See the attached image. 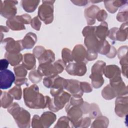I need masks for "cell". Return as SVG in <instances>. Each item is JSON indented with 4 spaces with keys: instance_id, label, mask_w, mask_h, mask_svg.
I'll use <instances>...</instances> for the list:
<instances>
[{
    "instance_id": "12",
    "label": "cell",
    "mask_w": 128,
    "mask_h": 128,
    "mask_svg": "<svg viewBox=\"0 0 128 128\" xmlns=\"http://www.w3.org/2000/svg\"><path fill=\"white\" fill-rule=\"evenodd\" d=\"M74 96H81L83 94L80 87V82L76 80H67V84L65 88Z\"/></svg>"
},
{
    "instance_id": "8",
    "label": "cell",
    "mask_w": 128,
    "mask_h": 128,
    "mask_svg": "<svg viewBox=\"0 0 128 128\" xmlns=\"http://www.w3.org/2000/svg\"><path fill=\"white\" fill-rule=\"evenodd\" d=\"M1 43L4 44V48L8 52H20L24 48L22 44V40L15 41L11 38H8L2 40Z\"/></svg>"
},
{
    "instance_id": "19",
    "label": "cell",
    "mask_w": 128,
    "mask_h": 128,
    "mask_svg": "<svg viewBox=\"0 0 128 128\" xmlns=\"http://www.w3.org/2000/svg\"><path fill=\"white\" fill-rule=\"evenodd\" d=\"M108 32V26L106 22H104L98 26H96L94 33L96 37L100 40H105Z\"/></svg>"
},
{
    "instance_id": "18",
    "label": "cell",
    "mask_w": 128,
    "mask_h": 128,
    "mask_svg": "<svg viewBox=\"0 0 128 128\" xmlns=\"http://www.w3.org/2000/svg\"><path fill=\"white\" fill-rule=\"evenodd\" d=\"M36 58L34 54L30 53L25 54L23 56L22 64L28 70H30L36 68Z\"/></svg>"
},
{
    "instance_id": "13",
    "label": "cell",
    "mask_w": 128,
    "mask_h": 128,
    "mask_svg": "<svg viewBox=\"0 0 128 128\" xmlns=\"http://www.w3.org/2000/svg\"><path fill=\"white\" fill-rule=\"evenodd\" d=\"M100 8L95 5H92L86 8L84 10V16L87 20L88 24L90 25L95 23V20Z\"/></svg>"
},
{
    "instance_id": "9",
    "label": "cell",
    "mask_w": 128,
    "mask_h": 128,
    "mask_svg": "<svg viewBox=\"0 0 128 128\" xmlns=\"http://www.w3.org/2000/svg\"><path fill=\"white\" fill-rule=\"evenodd\" d=\"M0 87L2 90L10 88L15 81L14 74L8 70L0 71Z\"/></svg>"
},
{
    "instance_id": "42",
    "label": "cell",
    "mask_w": 128,
    "mask_h": 128,
    "mask_svg": "<svg viewBox=\"0 0 128 128\" xmlns=\"http://www.w3.org/2000/svg\"><path fill=\"white\" fill-rule=\"evenodd\" d=\"M90 119L88 117L82 118L80 127H88L90 124Z\"/></svg>"
},
{
    "instance_id": "1",
    "label": "cell",
    "mask_w": 128,
    "mask_h": 128,
    "mask_svg": "<svg viewBox=\"0 0 128 128\" xmlns=\"http://www.w3.org/2000/svg\"><path fill=\"white\" fill-rule=\"evenodd\" d=\"M24 99L26 105L30 108H44L47 106V97L39 92L36 84L24 90Z\"/></svg>"
},
{
    "instance_id": "30",
    "label": "cell",
    "mask_w": 128,
    "mask_h": 128,
    "mask_svg": "<svg viewBox=\"0 0 128 128\" xmlns=\"http://www.w3.org/2000/svg\"><path fill=\"white\" fill-rule=\"evenodd\" d=\"M62 61L66 64L73 60L71 50L66 48L62 49Z\"/></svg>"
},
{
    "instance_id": "7",
    "label": "cell",
    "mask_w": 128,
    "mask_h": 128,
    "mask_svg": "<svg viewBox=\"0 0 128 128\" xmlns=\"http://www.w3.org/2000/svg\"><path fill=\"white\" fill-rule=\"evenodd\" d=\"M18 4V1L4 0L1 1L0 6V14L6 18H10L14 16L16 14V8L15 5Z\"/></svg>"
},
{
    "instance_id": "28",
    "label": "cell",
    "mask_w": 128,
    "mask_h": 128,
    "mask_svg": "<svg viewBox=\"0 0 128 128\" xmlns=\"http://www.w3.org/2000/svg\"><path fill=\"white\" fill-rule=\"evenodd\" d=\"M14 70L16 76V78H25L27 74V69L22 64L15 66Z\"/></svg>"
},
{
    "instance_id": "35",
    "label": "cell",
    "mask_w": 128,
    "mask_h": 128,
    "mask_svg": "<svg viewBox=\"0 0 128 128\" xmlns=\"http://www.w3.org/2000/svg\"><path fill=\"white\" fill-rule=\"evenodd\" d=\"M31 26L34 30H39L41 26V22H40L38 16H36L30 22Z\"/></svg>"
},
{
    "instance_id": "10",
    "label": "cell",
    "mask_w": 128,
    "mask_h": 128,
    "mask_svg": "<svg viewBox=\"0 0 128 128\" xmlns=\"http://www.w3.org/2000/svg\"><path fill=\"white\" fill-rule=\"evenodd\" d=\"M66 70L70 75L82 76L86 73V67L84 62L70 63L66 67Z\"/></svg>"
},
{
    "instance_id": "27",
    "label": "cell",
    "mask_w": 128,
    "mask_h": 128,
    "mask_svg": "<svg viewBox=\"0 0 128 128\" xmlns=\"http://www.w3.org/2000/svg\"><path fill=\"white\" fill-rule=\"evenodd\" d=\"M106 66V62L103 61H98L92 68V74H102L104 69Z\"/></svg>"
},
{
    "instance_id": "22",
    "label": "cell",
    "mask_w": 128,
    "mask_h": 128,
    "mask_svg": "<svg viewBox=\"0 0 128 128\" xmlns=\"http://www.w3.org/2000/svg\"><path fill=\"white\" fill-rule=\"evenodd\" d=\"M40 0H22V6L26 12H33L38 6Z\"/></svg>"
},
{
    "instance_id": "37",
    "label": "cell",
    "mask_w": 128,
    "mask_h": 128,
    "mask_svg": "<svg viewBox=\"0 0 128 128\" xmlns=\"http://www.w3.org/2000/svg\"><path fill=\"white\" fill-rule=\"evenodd\" d=\"M98 53L94 50H88L86 51V58L88 60H93L97 58Z\"/></svg>"
},
{
    "instance_id": "15",
    "label": "cell",
    "mask_w": 128,
    "mask_h": 128,
    "mask_svg": "<svg viewBox=\"0 0 128 128\" xmlns=\"http://www.w3.org/2000/svg\"><path fill=\"white\" fill-rule=\"evenodd\" d=\"M104 76L110 79L120 76V70L116 65H109L104 67L103 72Z\"/></svg>"
},
{
    "instance_id": "32",
    "label": "cell",
    "mask_w": 128,
    "mask_h": 128,
    "mask_svg": "<svg viewBox=\"0 0 128 128\" xmlns=\"http://www.w3.org/2000/svg\"><path fill=\"white\" fill-rule=\"evenodd\" d=\"M28 78L32 82L38 83L41 80L42 76L38 72V70H34L29 73Z\"/></svg>"
},
{
    "instance_id": "6",
    "label": "cell",
    "mask_w": 128,
    "mask_h": 128,
    "mask_svg": "<svg viewBox=\"0 0 128 128\" xmlns=\"http://www.w3.org/2000/svg\"><path fill=\"white\" fill-rule=\"evenodd\" d=\"M31 18L28 14L14 16L8 19L6 22L7 26L13 30H25L24 24H29L31 22Z\"/></svg>"
},
{
    "instance_id": "20",
    "label": "cell",
    "mask_w": 128,
    "mask_h": 128,
    "mask_svg": "<svg viewBox=\"0 0 128 128\" xmlns=\"http://www.w3.org/2000/svg\"><path fill=\"white\" fill-rule=\"evenodd\" d=\"M40 64L52 62L54 60V54L50 50H44L38 58Z\"/></svg>"
},
{
    "instance_id": "36",
    "label": "cell",
    "mask_w": 128,
    "mask_h": 128,
    "mask_svg": "<svg viewBox=\"0 0 128 128\" xmlns=\"http://www.w3.org/2000/svg\"><path fill=\"white\" fill-rule=\"evenodd\" d=\"M80 87L83 92H90L92 90L90 84L86 82H80Z\"/></svg>"
},
{
    "instance_id": "3",
    "label": "cell",
    "mask_w": 128,
    "mask_h": 128,
    "mask_svg": "<svg viewBox=\"0 0 128 128\" xmlns=\"http://www.w3.org/2000/svg\"><path fill=\"white\" fill-rule=\"evenodd\" d=\"M66 64L58 60L55 62H46L40 64L38 72L42 76L52 77L58 76L64 70Z\"/></svg>"
},
{
    "instance_id": "33",
    "label": "cell",
    "mask_w": 128,
    "mask_h": 128,
    "mask_svg": "<svg viewBox=\"0 0 128 128\" xmlns=\"http://www.w3.org/2000/svg\"><path fill=\"white\" fill-rule=\"evenodd\" d=\"M89 112L90 116L92 118L101 115L100 111L99 110L98 106L96 104H92L90 106Z\"/></svg>"
},
{
    "instance_id": "2",
    "label": "cell",
    "mask_w": 128,
    "mask_h": 128,
    "mask_svg": "<svg viewBox=\"0 0 128 128\" xmlns=\"http://www.w3.org/2000/svg\"><path fill=\"white\" fill-rule=\"evenodd\" d=\"M8 112L12 115L20 128H30V115L26 110L14 102L8 109Z\"/></svg>"
},
{
    "instance_id": "40",
    "label": "cell",
    "mask_w": 128,
    "mask_h": 128,
    "mask_svg": "<svg viewBox=\"0 0 128 128\" xmlns=\"http://www.w3.org/2000/svg\"><path fill=\"white\" fill-rule=\"evenodd\" d=\"M8 61L6 59H2L0 60V70H6L9 64Z\"/></svg>"
},
{
    "instance_id": "29",
    "label": "cell",
    "mask_w": 128,
    "mask_h": 128,
    "mask_svg": "<svg viewBox=\"0 0 128 128\" xmlns=\"http://www.w3.org/2000/svg\"><path fill=\"white\" fill-rule=\"evenodd\" d=\"M70 124H72L70 120L68 117L62 116L59 118L56 124L54 126V128H70L72 127L70 126ZM73 125V124H72Z\"/></svg>"
},
{
    "instance_id": "39",
    "label": "cell",
    "mask_w": 128,
    "mask_h": 128,
    "mask_svg": "<svg viewBox=\"0 0 128 128\" xmlns=\"http://www.w3.org/2000/svg\"><path fill=\"white\" fill-rule=\"evenodd\" d=\"M107 18V14L104 10H101L98 11L96 15V18L98 22L104 20Z\"/></svg>"
},
{
    "instance_id": "38",
    "label": "cell",
    "mask_w": 128,
    "mask_h": 128,
    "mask_svg": "<svg viewBox=\"0 0 128 128\" xmlns=\"http://www.w3.org/2000/svg\"><path fill=\"white\" fill-rule=\"evenodd\" d=\"M105 6L106 8V10L110 13H114L118 10V8L114 7V6L112 4V1H104V2Z\"/></svg>"
},
{
    "instance_id": "23",
    "label": "cell",
    "mask_w": 128,
    "mask_h": 128,
    "mask_svg": "<svg viewBox=\"0 0 128 128\" xmlns=\"http://www.w3.org/2000/svg\"><path fill=\"white\" fill-rule=\"evenodd\" d=\"M90 78L92 80V84L94 88H98L102 86L104 82V80L102 74H92L90 76Z\"/></svg>"
},
{
    "instance_id": "24",
    "label": "cell",
    "mask_w": 128,
    "mask_h": 128,
    "mask_svg": "<svg viewBox=\"0 0 128 128\" xmlns=\"http://www.w3.org/2000/svg\"><path fill=\"white\" fill-rule=\"evenodd\" d=\"M108 124V119L102 116H98L92 122V128H106Z\"/></svg>"
},
{
    "instance_id": "21",
    "label": "cell",
    "mask_w": 128,
    "mask_h": 128,
    "mask_svg": "<svg viewBox=\"0 0 128 128\" xmlns=\"http://www.w3.org/2000/svg\"><path fill=\"white\" fill-rule=\"evenodd\" d=\"M13 96L7 92L0 90V106L1 107L6 108H8L13 101Z\"/></svg>"
},
{
    "instance_id": "43",
    "label": "cell",
    "mask_w": 128,
    "mask_h": 128,
    "mask_svg": "<svg viewBox=\"0 0 128 128\" xmlns=\"http://www.w3.org/2000/svg\"><path fill=\"white\" fill-rule=\"evenodd\" d=\"M72 2H73L74 4L78 5L79 6H85L88 3L87 0H75V1H71Z\"/></svg>"
},
{
    "instance_id": "17",
    "label": "cell",
    "mask_w": 128,
    "mask_h": 128,
    "mask_svg": "<svg viewBox=\"0 0 128 128\" xmlns=\"http://www.w3.org/2000/svg\"><path fill=\"white\" fill-rule=\"evenodd\" d=\"M4 56L12 66H16L23 59L22 54L20 52H6Z\"/></svg>"
},
{
    "instance_id": "11",
    "label": "cell",
    "mask_w": 128,
    "mask_h": 128,
    "mask_svg": "<svg viewBox=\"0 0 128 128\" xmlns=\"http://www.w3.org/2000/svg\"><path fill=\"white\" fill-rule=\"evenodd\" d=\"M72 55L73 60L76 62H84L86 64L88 62L86 60V51L82 45L78 44L74 46Z\"/></svg>"
},
{
    "instance_id": "14",
    "label": "cell",
    "mask_w": 128,
    "mask_h": 128,
    "mask_svg": "<svg viewBox=\"0 0 128 128\" xmlns=\"http://www.w3.org/2000/svg\"><path fill=\"white\" fill-rule=\"evenodd\" d=\"M56 118V114L52 112H44L40 117L42 128H48L55 122Z\"/></svg>"
},
{
    "instance_id": "41",
    "label": "cell",
    "mask_w": 128,
    "mask_h": 128,
    "mask_svg": "<svg viewBox=\"0 0 128 128\" xmlns=\"http://www.w3.org/2000/svg\"><path fill=\"white\" fill-rule=\"evenodd\" d=\"M28 79L26 78H16L14 81V84L18 86H20L23 84H25L27 82Z\"/></svg>"
},
{
    "instance_id": "26",
    "label": "cell",
    "mask_w": 128,
    "mask_h": 128,
    "mask_svg": "<svg viewBox=\"0 0 128 128\" xmlns=\"http://www.w3.org/2000/svg\"><path fill=\"white\" fill-rule=\"evenodd\" d=\"M102 94L104 98L106 100L114 98L116 96V93L110 84L107 85L102 90Z\"/></svg>"
},
{
    "instance_id": "31",
    "label": "cell",
    "mask_w": 128,
    "mask_h": 128,
    "mask_svg": "<svg viewBox=\"0 0 128 128\" xmlns=\"http://www.w3.org/2000/svg\"><path fill=\"white\" fill-rule=\"evenodd\" d=\"M8 92L13 96V98L17 100H19L22 98V89L20 86H15L10 89Z\"/></svg>"
},
{
    "instance_id": "34",
    "label": "cell",
    "mask_w": 128,
    "mask_h": 128,
    "mask_svg": "<svg viewBox=\"0 0 128 128\" xmlns=\"http://www.w3.org/2000/svg\"><path fill=\"white\" fill-rule=\"evenodd\" d=\"M32 126L33 128H42L40 117L38 115L35 114L34 116L32 122Z\"/></svg>"
},
{
    "instance_id": "5",
    "label": "cell",
    "mask_w": 128,
    "mask_h": 128,
    "mask_svg": "<svg viewBox=\"0 0 128 128\" xmlns=\"http://www.w3.org/2000/svg\"><path fill=\"white\" fill-rule=\"evenodd\" d=\"M54 0H43L39 6L38 16L46 24L51 23L54 19Z\"/></svg>"
},
{
    "instance_id": "16",
    "label": "cell",
    "mask_w": 128,
    "mask_h": 128,
    "mask_svg": "<svg viewBox=\"0 0 128 128\" xmlns=\"http://www.w3.org/2000/svg\"><path fill=\"white\" fill-rule=\"evenodd\" d=\"M36 40L37 37L35 34L30 32H28L25 36L23 40H22L23 48L26 49L32 48L36 42Z\"/></svg>"
},
{
    "instance_id": "4",
    "label": "cell",
    "mask_w": 128,
    "mask_h": 128,
    "mask_svg": "<svg viewBox=\"0 0 128 128\" xmlns=\"http://www.w3.org/2000/svg\"><path fill=\"white\" fill-rule=\"evenodd\" d=\"M47 107L52 112H56L62 109L66 104L68 102L70 95L64 91L54 96V98L52 100L47 96Z\"/></svg>"
},
{
    "instance_id": "44",
    "label": "cell",
    "mask_w": 128,
    "mask_h": 128,
    "mask_svg": "<svg viewBox=\"0 0 128 128\" xmlns=\"http://www.w3.org/2000/svg\"><path fill=\"white\" fill-rule=\"evenodd\" d=\"M9 31V28L7 26H0V32L2 33L3 32H7Z\"/></svg>"
},
{
    "instance_id": "25",
    "label": "cell",
    "mask_w": 128,
    "mask_h": 128,
    "mask_svg": "<svg viewBox=\"0 0 128 128\" xmlns=\"http://www.w3.org/2000/svg\"><path fill=\"white\" fill-rule=\"evenodd\" d=\"M116 113L119 116H124V98L118 97L116 100L115 106Z\"/></svg>"
}]
</instances>
